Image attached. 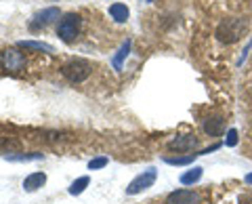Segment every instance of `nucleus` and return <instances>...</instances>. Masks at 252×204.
<instances>
[{
  "label": "nucleus",
  "mask_w": 252,
  "mask_h": 204,
  "mask_svg": "<svg viewBox=\"0 0 252 204\" xmlns=\"http://www.w3.org/2000/svg\"><path fill=\"white\" fill-rule=\"evenodd\" d=\"M204 133L210 137H220L225 133V120L220 116H210L204 120Z\"/></svg>",
  "instance_id": "nucleus-9"
},
{
  "label": "nucleus",
  "mask_w": 252,
  "mask_h": 204,
  "mask_svg": "<svg viewBox=\"0 0 252 204\" xmlns=\"http://www.w3.org/2000/svg\"><path fill=\"white\" fill-rule=\"evenodd\" d=\"M202 175H204V169L202 167H193L191 170H187V172L181 175V183H183V185H193V183L200 181Z\"/></svg>",
  "instance_id": "nucleus-12"
},
{
  "label": "nucleus",
  "mask_w": 252,
  "mask_h": 204,
  "mask_svg": "<svg viewBox=\"0 0 252 204\" xmlns=\"http://www.w3.org/2000/svg\"><path fill=\"white\" fill-rule=\"evenodd\" d=\"M166 204H202V196L193 190H177L168 194Z\"/></svg>",
  "instance_id": "nucleus-6"
},
{
  "label": "nucleus",
  "mask_w": 252,
  "mask_h": 204,
  "mask_svg": "<svg viewBox=\"0 0 252 204\" xmlns=\"http://www.w3.org/2000/svg\"><path fill=\"white\" fill-rule=\"evenodd\" d=\"M80 28H82V19L78 13H65L57 26V36L61 38L65 44H72L78 36H80Z\"/></svg>",
  "instance_id": "nucleus-3"
},
{
  "label": "nucleus",
  "mask_w": 252,
  "mask_h": 204,
  "mask_svg": "<svg viewBox=\"0 0 252 204\" xmlns=\"http://www.w3.org/2000/svg\"><path fill=\"white\" fill-rule=\"evenodd\" d=\"M246 183L252 185V172H248V175H246Z\"/></svg>",
  "instance_id": "nucleus-21"
},
{
  "label": "nucleus",
  "mask_w": 252,
  "mask_h": 204,
  "mask_svg": "<svg viewBox=\"0 0 252 204\" xmlns=\"http://www.w3.org/2000/svg\"><path fill=\"white\" fill-rule=\"evenodd\" d=\"M19 46H23V49H34V51H44V53H53L55 49L51 44H46V42H36V40H21L17 42Z\"/></svg>",
  "instance_id": "nucleus-16"
},
{
  "label": "nucleus",
  "mask_w": 252,
  "mask_h": 204,
  "mask_svg": "<svg viewBox=\"0 0 252 204\" xmlns=\"http://www.w3.org/2000/svg\"><path fill=\"white\" fill-rule=\"evenodd\" d=\"M105 164H107V156H99V158H93L89 162V169L91 170H97V169H103Z\"/></svg>",
  "instance_id": "nucleus-19"
},
{
  "label": "nucleus",
  "mask_w": 252,
  "mask_h": 204,
  "mask_svg": "<svg viewBox=\"0 0 252 204\" xmlns=\"http://www.w3.org/2000/svg\"><path fill=\"white\" fill-rule=\"evenodd\" d=\"M246 28H248L246 19H242V17H229V19L220 21L219 26H217L215 36H217L219 42H223V44H233V42H238L240 38L244 36Z\"/></svg>",
  "instance_id": "nucleus-1"
},
{
  "label": "nucleus",
  "mask_w": 252,
  "mask_h": 204,
  "mask_svg": "<svg viewBox=\"0 0 252 204\" xmlns=\"http://www.w3.org/2000/svg\"><path fill=\"white\" fill-rule=\"evenodd\" d=\"M200 154H187V156H177V158H170V156H166L164 158V162L166 164H172V167H183V164H191L195 158H198Z\"/></svg>",
  "instance_id": "nucleus-15"
},
{
  "label": "nucleus",
  "mask_w": 252,
  "mask_h": 204,
  "mask_svg": "<svg viewBox=\"0 0 252 204\" xmlns=\"http://www.w3.org/2000/svg\"><path fill=\"white\" fill-rule=\"evenodd\" d=\"M61 74H63V78H65L67 82L80 84L93 74V64L91 61H86V59H80V57L69 59L67 64L61 66Z\"/></svg>",
  "instance_id": "nucleus-2"
},
{
  "label": "nucleus",
  "mask_w": 252,
  "mask_h": 204,
  "mask_svg": "<svg viewBox=\"0 0 252 204\" xmlns=\"http://www.w3.org/2000/svg\"><path fill=\"white\" fill-rule=\"evenodd\" d=\"M44 183H46L44 172H32V175H28L26 179H23V190L26 192H36V190H40Z\"/></svg>",
  "instance_id": "nucleus-10"
},
{
  "label": "nucleus",
  "mask_w": 252,
  "mask_h": 204,
  "mask_svg": "<svg viewBox=\"0 0 252 204\" xmlns=\"http://www.w3.org/2000/svg\"><path fill=\"white\" fill-rule=\"evenodd\" d=\"M238 204H252V192L242 194L240 198H238Z\"/></svg>",
  "instance_id": "nucleus-20"
},
{
  "label": "nucleus",
  "mask_w": 252,
  "mask_h": 204,
  "mask_svg": "<svg viewBox=\"0 0 252 204\" xmlns=\"http://www.w3.org/2000/svg\"><path fill=\"white\" fill-rule=\"evenodd\" d=\"M89 183H91V177L89 175H84V177H78L76 179V181L72 183V185H69V194H72V196H80L84 190H86V187H89Z\"/></svg>",
  "instance_id": "nucleus-14"
},
{
  "label": "nucleus",
  "mask_w": 252,
  "mask_h": 204,
  "mask_svg": "<svg viewBox=\"0 0 252 204\" xmlns=\"http://www.w3.org/2000/svg\"><path fill=\"white\" fill-rule=\"evenodd\" d=\"M55 19H59V9H57V6H49V9H44V11L34 15V21L30 23V30H34V32H36L38 28L49 26V23L55 21Z\"/></svg>",
  "instance_id": "nucleus-8"
},
{
  "label": "nucleus",
  "mask_w": 252,
  "mask_h": 204,
  "mask_svg": "<svg viewBox=\"0 0 252 204\" xmlns=\"http://www.w3.org/2000/svg\"><path fill=\"white\" fill-rule=\"evenodd\" d=\"M225 145H227V147H235V145H238V131H235V129H229V131H227Z\"/></svg>",
  "instance_id": "nucleus-18"
},
{
  "label": "nucleus",
  "mask_w": 252,
  "mask_h": 204,
  "mask_svg": "<svg viewBox=\"0 0 252 204\" xmlns=\"http://www.w3.org/2000/svg\"><path fill=\"white\" fill-rule=\"evenodd\" d=\"M109 15H112V19H114V21L124 23L126 19H128L130 11H128V6H126V4H122V2H114L112 6H109Z\"/></svg>",
  "instance_id": "nucleus-11"
},
{
  "label": "nucleus",
  "mask_w": 252,
  "mask_h": 204,
  "mask_svg": "<svg viewBox=\"0 0 252 204\" xmlns=\"http://www.w3.org/2000/svg\"><path fill=\"white\" fill-rule=\"evenodd\" d=\"M156 177H158L156 169H147V170H143L141 175H137V177L128 183V187H126V194H128V196H137V194H141V192H145L147 187H152V185H154Z\"/></svg>",
  "instance_id": "nucleus-4"
},
{
  "label": "nucleus",
  "mask_w": 252,
  "mask_h": 204,
  "mask_svg": "<svg viewBox=\"0 0 252 204\" xmlns=\"http://www.w3.org/2000/svg\"><path fill=\"white\" fill-rule=\"evenodd\" d=\"M128 53H130V40H126V42H122V46L116 53V57L112 59V66L116 69H122V64H124V59L128 57Z\"/></svg>",
  "instance_id": "nucleus-13"
},
{
  "label": "nucleus",
  "mask_w": 252,
  "mask_h": 204,
  "mask_svg": "<svg viewBox=\"0 0 252 204\" xmlns=\"http://www.w3.org/2000/svg\"><path fill=\"white\" fill-rule=\"evenodd\" d=\"M0 64H2L6 72H21V69L26 68V55L17 49H6V51H2Z\"/></svg>",
  "instance_id": "nucleus-5"
},
{
  "label": "nucleus",
  "mask_w": 252,
  "mask_h": 204,
  "mask_svg": "<svg viewBox=\"0 0 252 204\" xmlns=\"http://www.w3.org/2000/svg\"><path fill=\"white\" fill-rule=\"evenodd\" d=\"M6 160H17V162H28V160H42V154H19V156H6Z\"/></svg>",
  "instance_id": "nucleus-17"
},
{
  "label": "nucleus",
  "mask_w": 252,
  "mask_h": 204,
  "mask_svg": "<svg viewBox=\"0 0 252 204\" xmlns=\"http://www.w3.org/2000/svg\"><path fill=\"white\" fill-rule=\"evenodd\" d=\"M198 147V137L195 135H177L168 141V150L172 152H193Z\"/></svg>",
  "instance_id": "nucleus-7"
},
{
  "label": "nucleus",
  "mask_w": 252,
  "mask_h": 204,
  "mask_svg": "<svg viewBox=\"0 0 252 204\" xmlns=\"http://www.w3.org/2000/svg\"><path fill=\"white\" fill-rule=\"evenodd\" d=\"M145 2H154V0H145Z\"/></svg>",
  "instance_id": "nucleus-22"
}]
</instances>
